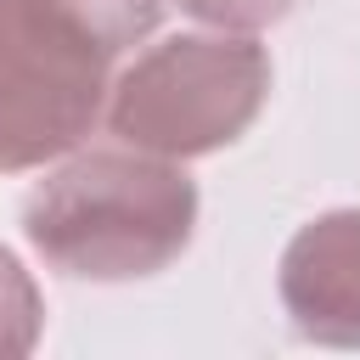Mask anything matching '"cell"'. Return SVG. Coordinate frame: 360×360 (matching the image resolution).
<instances>
[{
	"label": "cell",
	"mask_w": 360,
	"mask_h": 360,
	"mask_svg": "<svg viewBox=\"0 0 360 360\" xmlns=\"http://www.w3.org/2000/svg\"><path fill=\"white\" fill-rule=\"evenodd\" d=\"M22 231L34 253L73 281H141L186 253L197 186L174 158L96 146L28 191Z\"/></svg>",
	"instance_id": "obj_1"
},
{
	"label": "cell",
	"mask_w": 360,
	"mask_h": 360,
	"mask_svg": "<svg viewBox=\"0 0 360 360\" xmlns=\"http://www.w3.org/2000/svg\"><path fill=\"white\" fill-rule=\"evenodd\" d=\"M270 96V51L253 34H174L141 51L107 96V124L124 146L158 158H202L231 146Z\"/></svg>",
	"instance_id": "obj_2"
},
{
	"label": "cell",
	"mask_w": 360,
	"mask_h": 360,
	"mask_svg": "<svg viewBox=\"0 0 360 360\" xmlns=\"http://www.w3.org/2000/svg\"><path fill=\"white\" fill-rule=\"evenodd\" d=\"M112 45L62 0H0V174L90 141L112 96Z\"/></svg>",
	"instance_id": "obj_3"
},
{
	"label": "cell",
	"mask_w": 360,
	"mask_h": 360,
	"mask_svg": "<svg viewBox=\"0 0 360 360\" xmlns=\"http://www.w3.org/2000/svg\"><path fill=\"white\" fill-rule=\"evenodd\" d=\"M276 287L304 338L360 349V208L309 219L287 242Z\"/></svg>",
	"instance_id": "obj_4"
},
{
	"label": "cell",
	"mask_w": 360,
	"mask_h": 360,
	"mask_svg": "<svg viewBox=\"0 0 360 360\" xmlns=\"http://www.w3.org/2000/svg\"><path fill=\"white\" fill-rule=\"evenodd\" d=\"M39 287L28 281V270L0 248V354H28L39 338Z\"/></svg>",
	"instance_id": "obj_5"
},
{
	"label": "cell",
	"mask_w": 360,
	"mask_h": 360,
	"mask_svg": "<svg viewBox=\"0 0 360 360\" xmlns=\"http://www.w3.org/2000/svg\"><path fill=\"white\" fill-rule=\"evenodd\" d=\"M62 6H73L112 51L135 45V39L152 34V22H158V0H62Z\"/></svg>",
	"instance_id": "obj_6"
},
{
	"label": "cell",
	"mask_w": 360,
	"mask_h": 360,
	"mask_svg": "<svg viewBox=\"0 0 360 360\" xmlns=\"http://www.w3.org/2000/svg\"><path fill=\"white\" fill-rule=\"evenodd\" d=\"M180 11H191L208 28H231V34H259L270 22H281L292 11V0H174Z\"/></svg>",
	"instance_id": "obj_7"
}]
</instances>
